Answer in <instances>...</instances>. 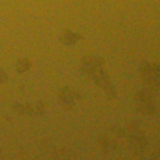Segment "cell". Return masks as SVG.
Returning <instances> with one entry per match:
<instances>
[{"mask_svg":"<svg viewBox=\"0 0 160 160\" xmlns=\"http://www.w3.org/2000/svg\"><path fill=\"white\" fill-rule=\"evenodd\" d=\"M80 39H81V35H79L74 31H70V30H64L61 34V41L66 45H74Z\"/></svg>","mask_w":160,"mask_h":160,"instance_id":"1","label":"cell"},{"mask_svg":"<svg viewBox=\"0 0 160 160\" xmlns=\"http://www.w3.org/2000/svg\"><path fill=\"white\" fill-rule=\"evenodd\" d=\"M31 61L29 60V59H21V60H19L18 62H16V65H15V68H16V70L19 71V72H25V71H29L30 69H31Z\"/></svg>","mask_w":160,"mask_h":160,"instance_id":"2","label":"cell"},{"mask_svg":"<svg viewBox=\"0 0 160 160\" xmlns=\"http://www.w3.org/2000/svg\"><path fill=\"white\" fill-rule=\"evenodd\" d=\"M6 80V74L0 69V82H4Z\"/></svg>","mask_w":160,"mask_h":160,"instance_id":"3","label":"cell"}]
</instances>
